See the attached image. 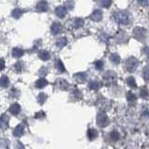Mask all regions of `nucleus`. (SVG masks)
Masks as SVG:
<instances>
[{"label": "nucleus", "mask_w": 149, "mask_h": 149, "mask_svg": "<svg viewBox=\"0 0 149 149\" xmlns=\"http://www.w3.org/2000/svg\"><path fill=\"white\" fill-rule=\"evenodd\" d=\"M36 8H37V10H38V11L44 12V11L47 10V9H48V4H47V2H45V1H41V2H39L38 4H37Z\"/></svg>", "instance_id": "1a4fd4ad"}, {"label": "nucleus", "mask_w": 149, "mask_h": 149, "mask_svg": "<svg viewBox=\"0 0 149 149\" xmlns=\"http://www.w3.org/2000/svg\"><path fill=\"white\" fill-rule=\"evenodd\" d=\"M67 13V9L63 6H59L55 8V14L57 15L59 18H63Z\"/></svg>", "instance_id": "7ed1b4c3"}, {"label": "nucleus", "mask_w": 149, "mask_h": 149, "mask_svg": "<svg viewBox=\"0 0 149 149\" xmlns=\"http://www.w3.org/2000/svg\"><path fill=\"white\" fill-rule=\"evenodd\" d=\"M143 77L146 80L149 81V65L143 68Z\"/></svg>", "instance_id": "a211bd4d"}, {"label": "nucleus", "mask_w": 149, "mask_h": 149, "mask_svg": "<svg viewBox=\"0 0 149 149\" xmlns=\"http://www.w3.org/2000/svg\"><path fill=\"white\" fill-rule=\"evenodd\" d=\"M8 116L7 115H2L1 118H0V129L6 130L8 127Z\"/></svg>", "instance_id": "20e7f679"}, {"label": "nucleus", "mask_w": 149, "mask_h": 149, "mask_svg": "<svg viewBox=\"0 0 149 149\" xmlns=\"http://www.w3.org/2000/svg\"><path fill=\"white\" fill-rule=\"evenodd\" d=\"M126 65H127V68L129 69V71H134L138 65V62L134 58H130L127 61V63H126Z\"/></svg>", "instance_id": "f03ea898"}, {"label": "nucleus", "mask_w": 149, "mask_h": 149, "mask_svg": "<svg viewBox=\"0 0 149 149\" xmlns=\"http://www.w3.org/2000/svg\"><path fill=\"white\" fill-rule=\"evenodd\" d=\"M88 138H90L91 140H92V139H94L97 136V132L95 130H88Z\"/></svg>", "instance_id": "dca6fc26"}, {"label": "nucleus", "mask_w": 149, "mask_h": 149, "mask_svg": "<svg viewBox=\"0 0 149 149\" xmlns=\"http://www.w3.org/2000/svg\"><path fill=\"white\" fill-rule=\"evenodd\" d=\"M23 53H24V51H23L22 49H21L15 48V49H12V55L14 56V57H16V58L22 57V56L23 55Z\"/></svg>", "instance_id": "9b49d317"}, {"label": "nucleus", "mask_w": 149, "mask_h": 149, "mask_svg": "<svg viewBox=\"0 0 149 149\" xmlns=\"http://www.w3.org/2000/svg\"><path fill=\"white\" fill-rule=\"evenodd\" d=\"M38 57L43 61H48L50 58V54L48 50H40L38 53Z\"/></svg>", "instance_id": "6e6552de"}, {"label": "nucleus", "mask_w": 149, "mask_h": 149, "mask_svg": "<svg viewBox=\"0 0 149 149\" xmlns=\"http://www.w3.org/2000/svg\"><path fill=\"white\" fill-rule=\"evenodd\" d=\"M66 44H67V39L65 38V37H61V38H59L57 42H56V45H57L58 48H63V47H64Z\"/></svg>", "instance_id": "4468645a"}, {"label": "nucleus", "mask_w": 149, "mask_h": 149, "mask_svg": "<svg viewBox=\"0 0 149 149\" xmlns=\"http://www.w3.org/2000/svg\"><path fill=\"white\" fill-rule=\"evenodd\" d=\"M8 84H9V80H8V77L2 76L1 78H0V86L3 88H7L8 86Z\"/></svg>", "instance_id": "ddd939ff"}, {"label": "nucleus", "mask_w": 149, "mask_h": 149, "mask_svg": "<svg viewBox=\"0 0 149 149\" xmlns=\"http://www.w3.org/2000/svg\"><path fill=\"white\" fill-rule=\"evenodd\" d=\"M20 111H21V106L18 104H13L10 105V107H9V112H10V113L14 116L18 115L19 113H20Z\"/></svg>", "instance_id": "0eeeda50"}, {"label": "nucleus", "mask_w": 149, "mask_h": 149, "mask_svg": "<svg viewBox=\"0 0 149 149\" xmlns=\"http://www.w3.org/2000/svg\"><path fill=\"white\" fill-rule=\"evenodd\" d=\"M91 18L92 19V20L96 21V22L100 21L101 19H102V12H101L100 10H95L94 12H93V13L91 14Z\"/></svg>", "instance_id": "f8f14e48"}, {"label": "nucleus", "mask_w": 149, "mask_h": 149, "mask_svg": "<svg viewBox=\"0 0 149 149\" xmlns=\"http://www.w3.org/2000/svg\"><path fill=\"white\" fill-rule=\"evenodd\" d=\"M12 16L15 18V19H18V18H20L22 16V10L20 8H15L14 10L12 11Z\"/></svg>", "instance_id": "2eb2a0df"}, {"label": "nucleus", "mask_w": 149, "mask_h": 149, "mask_svg": "<svg viewBox=\"0 0 149 149\" xmlns=\"http://www.w3.org/2000/svg\"><path fill=\"white\" fill-rule=\"evenodd\" d=\"M62 29H63V27L59 22H54L53 24L51 25V33H52L53 35L60 34V33L62 32Z\"/></svg>", "instance_id": "423d86ee"}, {"label": "nucleus", "mask_w": 149, "mask_h": 149, "mask_svg": "<svg viewBox=\"0 0 149 149\" xmlns=\"http://www.w3.org/2000/svg\"><path fill=\"white\" fill-rule=\"evenodd\" d=\"M57 66H58V69L60 70L61 72H64V66H63V63L61 62L60 60H58V62H57Z\"/></svg>", "instance_id": "6ab92c4d"}, {"label": "nucleus", "mask_w": 149, "mask_h": 149, "mask_svg": "<svg viewBox=\"0 0 149 149\" xmlns=\"http://www.w3.org/2000/svg\"><path fill=\"white\" fill-rule=\"evenodd\" d=\"M47 85H48V81H47L45 78H40L36 83V87L38 88H42L46 87Z\"/></svg>", "instance_id": "9d476101"}, {"label": "nucleus", "mask_w": 149, "mask_h": 149, "mask_svg": "<svg viewBox=\"0 0 149 149\" xmlns=\"http://www.w3.org/2000/svg\"><path fill=\"white\" fill-rule=\"evenodd\" d=\"M5 68V61L0 58V70H3Z\"/></svg>", "instance_id": "412c9836"}, {"label": "nucleus", "mask_w": 149, "mask_h": 149, "mask_svg": "<svg viewBox=\"0 0 149 149\" xmlns=\"http://www.w3.org/2000/svg\"><path fill=\"white\" fill-rule=\"evenodd\" d=\"M46 99H47V95L44 94V93H40V94L38 95V102H39L40 104H43L46 101Z\"/></svg>", "instance_id": "f3484780"}, {"label": "nucleus", "mask_w": 149, "mask_h": 149, "mask_svg": "<svg viewBox=\"0 0 149 149\" xmlns=\"http://www.w3.org/2000/svg\"><path fill=\"white\" fill-rule=\"evenodd\" d=\"M115 20L116 21V22L121 23V24H127L129 22V15L124 12H116Z\"/></svg>", "instance_id": "f257e3e1"}, {"label": "nucleus", "mask_w": 149, "mask_h": 149, "mask_svg": "<svg viewBox=\"0 0 149 149\" xmlns=\"http://www.w3.org/2000/svg\"><path fill=\"white\" fill-rule=\"evenodd\" d=\"M83 25V21L81 20V19H77L76 20V26L77 27H80Z\"/></svg>", "instance_id": "aec40b11"}, {"label": "nucleus", "mask_w": 149, "mask_h": 149, "mask_svg": "<svg viewBox=\"0 0 149 149\" xmlns=\"http://www.w3.org/2000/svg\"><path fill=\"white\" fill-rule=\"evenodd\" d=\"M23 132H24V127H23L22 124H20V125H18L15 129H14L13 135L15 137H21L22 135L23 134Z\"/></svg>", "instance_id": "39448f33"}]
</instances>
